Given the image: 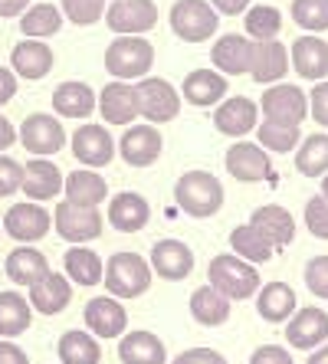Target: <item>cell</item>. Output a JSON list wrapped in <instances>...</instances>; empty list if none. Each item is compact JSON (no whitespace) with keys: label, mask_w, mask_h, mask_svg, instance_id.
I'll use <instances>...</instances> for the list:
<instances>
[{"label":"cell","mask_w":328,"mask_h":364,"mask_svg":"<svg viewBox=\"0 0 328 364\" xmlns=\"http://www.w3.org/2000/svg\"><path fill=\"white\" fill-rule=\"evenodd\" d=\"M289 69V50L273 36V40H256L250 56V76L256 82H279Z\"/></svg>","instance_id":"obj_17"},{"label":"cell","mask_w":328,"mask_h":364,"mask_svg":"<svg viewBox=\"0 0 328 364\" xmlns=\"http://www.w3.org/2000/svg\"><path fill=\"white\" fill-rule=\"evenodd\" d=\"M135 99H138V115L148 119L152 125H164L181 112V95L168 79H142L135 85Z\"/></svg>","instance_id":"obj_6"},{"label":"cell","mask_w":328,"mask_h":364,"mask_svg":"<svg viewBox=\"0 0 328 364\" xmlns=\"http://www.w3.org/2000/svg\"><path fill=\"white\" fill-rule=\"evenodd\" d=\"M20 178H23V164H17L14 158H7V154H0V197L17 194Z\"/></svg>","instance_id":"obj_47"},{"label":"cell","mask_w":328,"mask_h":364,"mask_svg":"<svg viewBox=\"0 0 328 364\" xmlns=\"http://www.w3.org/2000/svg\"><path fill=\"white\" fill-rule=\"evenodd\" d=\"M282 30V14L276 7H250L246 10V33L256 40H273Z\"/></svg>","instance_id":"obj_43"},{"label":"cell","mask_w":328,"mask_h":364,"mask_svg":"<svg viewBox=\"0 0 328 364\" xmlns=\"http://www.w3.org/2000/svg\"><path fill=\"white\" fill-rule=\"evenodd\" d=\"M250 56H253V40L236 36V33L220 36L211 53L213 66H217L220 73H227V76H243V73H250Z\"/></svg>","instance_id":"obj_26"},{"label":"cell","mask_w":328,"mask_h":364,"mask_svg":"<svg viewBox=\"0 0 328 364\" xmlns=\"http://www.w3.org/2000/svg\"><path fill=\"white\" fill-rule=\"evenodd\" d=\"M256 119H260V105L246 95H236V99H227L213 115V125H217L220 135L227 138H243L256 128Z\"/></svg>","instance_id":"obj_16"},{"label":"cell","mask_w":328,"mask_h":364,"mask_svg":"<svg viewBox=\"0 0 328 364\" xmlns=\"http://www.w3.org/2000/svg\"><path fill=\"white\" fill-rule=\"evenodd\" d=\"M63 191H66V200L79 203V207H99V203L105 200V194H109L105 178L92 168L73 171V174L63 181Z\"/></svg>","instance_id":"obj_30"},{"label":"cell","mask_w":328,"mask_h":364,"mask_svg":"<svg viewBox=\"0 0 328 364\" xmlns=\"http://www.w3.org/2000/svg\"><path fill=\"white\" fill-rule=\"evenodd\" d=\"M154 63V46L144 36H115L105 50V69L115 79H138Z\"/></svg>","instance_id":"obj_4"},{"label":"cell","mask_w":328,"mask_h":364,"mask_svg":"<svg viewBox=\"0 0 328 364\" xmlns=\"http://www.w3.org/2000/svg\"><path fill=\"white\" fill-rule=\"evenodd\" d=\"M230 246H233V253L240 256V259H246V263H266V259L273 256V250H276V246L263 237L253 223L236 227L233 233H230Z\"/></svg>","instance_id":"obj_39"},{"label":"cell","mask_w":328,"mask_h":364,"mask_svg":"<svg viewBox=\"0 0 328 364\" xmlns=\"http://www.w3.org/2000/svg\"><path fill=\"white\" fill-rule=\"evenodd\" d=\"M102 279L115 299H138L152 286V266L138 253H112L102 266Z\"/></svg>","instance_id":"obj_1"},{"label":"cell","mask_w":328,"mask_h":364,"mask_svg":"<svg viewBox=\"0 0 328 364\" xmlns=\"http://www.w3.org/2000/svg\"><path fill=\"white\" fill-rule=\"evenodd\" d=\"M220 14L207 0H177L171 7V30L184 43H203L217 33Z\"/></svg>","instance_id":"obj_5"},{"label":"cell","mask_w":328,"mask_h":364,"mask_svg":"<svg viewBox=\"0 0 328 364\" xmlns=\"http://www.w3.org/2000/svg\"><path fill=\"white\" fill-rule=\"evenodd\" d=\"M305 227H309L312 237L328 240V200L322 194L305 203Z\"/></svg>","instance_id":"obj_45"},{"label":"cell","mask_w":328,"mask_h":364,"mask_svg":"<svg viewBox=\"0 0 328 364\" xmlns=\"http://www.w3.org/2000/svg\"><path fill=\"white\" fill-rule=\"evenodd\" d=\"M292 20L309 33L328 30V0H292Z\"/></svg>","instance_id":"obj_42"},{"label":"cell","mask_w":328,"mask_h":364,"mask_svg":"<svg viewBox=\"0 0 328 364\" xmlns=\"http://www.w3.org/2000/svg\"><path fill=\"white\" fill-rule=\"evenodd\" d=\"M14 95H17V76H14L10 69L0 66V105H7Z\"/></svg>","instance_id":"obj_52"},{"label":"cell","mask_w":328,"mask_h":364,"mask_svg":"<svg viewBox=\"0 0 328 364\" xmlns=\"http://www.w3.org/2000/svg\"><path fill=\"white\" fill-rule=\"evenodd\" d=\"M309 364H328V345L325 348H315L309 355Z\"/></svg>","instance_id":"obj_56"},{"label":"cell","mask_w":328,"mask_h":364,"mask_svg":"<svg viewBox=\"0 0 328 364\" xmlns=\"http://www.w3.org/2000/svg\"><path fill=\"white\" fill-rule=\"evenodd\" d=\"M309 112H312V119L319 122V125L328 128V82H319L315 89H312V95H309Z\"/></svg>","instance_id":"obj_49"},{"label":"cell","mask_w":328,"mask_h":364,"mask_svg":"<svg viewBox=\"0 0 328 364\" xmlns=\"http://www.w3.org/2000/svg\"><path fill=\"white\" fill-rule=\"evenodd\" d=\"M322 197L328 200V174H322Z\"/></svg>","instance_id":"obj_57"},{"label":"cell","mask_w":328,"mask_h":364,"mask_svg":"<svg viewBox=\"0 0 328 364\" xmlns=\"http://www.w3.org/2000/svg\"><path fill=\"white\" fill-rule=\"evenodd\" d=\"M69 299H73V282L59 272H46L30 286V309L43 315H59L69 305Z\"/></svg>","instance_id":"obj_22"},{"label":"cell","mask_w":328,"mask_h":364,"mask_svg":"<svg viewBox=\"0 0 328 364\" xmlns=\"http://www.w3.org/2000/svg\"><path fill=\"white\" fill-rule=\"evenodd\" d=\"M292 66L302 79L322 82L328 76V43L322 36H299L292 43Z\"/></svg>","instance_id":"obj_24"},{"label":"cell","mask_w":328,"mask_h":364,"mask_svg":"<svg viewBox=\"0 0 328 364\" xmlns=\"http://www.w3.org/2000/svg\"><path fill=\"white\" fill-rule=\"evenodd\" d=\"M14 141H17V128H14L7 119H4V115H0V151H7Z\"/></svg>","instance_id":"obj_55"},{"label":"cell","mask_w":328,"mask_h":364,"mask_svg":"<svg viewBox=\"0 0 328 364\" xmlns=\"http://www.w3.org/2000/svg\"><path fill=\"white\" fill-rule=\"evenodd\" d=\"M33 309L20 292H0V338H17L30 328Z\"/></svg>","instance_id":"obj_35"},{"label":"cell","mask_w":328,"mask_h":364,"mask_svg":"<svg viewBox=\"0 0 328 364\" xmlns=\"http://www.w3.org/2000/svg\"><path fill=\"white\" fill-rule=\"evenodd\" d=\"M174 200L191 217H213L223 207V187L211 171H187L174 184Z\"/></svg>","instance_id":"obj_2"},{"label":"cell","mask_w":328,"mask_h":364,"mask_svg":"<svg viewBox=\"0 0 328 364\" xmlns=\"http://www.w3.org/2000/svg\"><path fill=\"white\" fill-rule=\"evenodd\" d=\"M260 135V148L263 151H276V154H289L299 144V125H282V122H270L263 119V125L256 128Z\"/></svg>","instance_id":"obj_41"},{"label":"cell","mask_w":328,"mask_h":364,"mask_svg":"<svg viewBox=\"0 0 328 364\" xmlns=\"http://www.w3.org/2000/svg\"><path fill=\"white\" fill-rule=\"evenodd\" d=\"M59 10L76 26H89V23H95V20H102L105 0H59Z\"/></svg>","instance_id":"obj_44"},{"label":"cell","mask_w":328,"mask_h":364,"mask_svg":"<svg viewBox=\"0 0 328 364\" xmlns=\"http://www.w3.org/2000/svg\"><path fill=\"white\" fill-rule=\"evenodd\" d=\"M4 269H7V279L14 282V286L30 289L36 279H43V276L50 272V263H46V256H43L36 246H17V250L7 256Z\"/></svg>","instance_id":"obj_28"},{"label":"cell","mask_w":328,"mask_h":364,"mask_svg":"<svg viewBox=\"0 0 328 364\" xmlns=\"http://www.w3.org/2000/svg\"><path fill=\"white\" fill-rule=\"evenodd\" d=\"M191 315L207 328H217V325H223L230 318V299L207 282L191 296Z\"/></svg>","instance_id":"obj_33"},{"label":"cell","mask_w":328,"mask_h":364,"mask_svg":"<svg viewBox=\"0 0 328 364\" xmlns=\"http://www.w3.org/2000/svg\"><path fill=\"white\" fill-rule=\"evenodd\" d=\"M105 23L118 36H142L158 23V7L152 0H112L105 10Z\"/></svg>","instance_id":"obj_8"},{"label":"cell","mask_w":328,"mask_h":364,"mask_svg":"<svg viewBox=\"0 0 328 364\" xmlns=\"http://www.w3.org/2000/svg\"><path fill=\"white\" fill-rule=\"evenodd\" d=\"M53 109L66 119H85L95 109V92L85 82H63L53 92Z\"/></svg>","instance_id":"obj_34"},{"label":"cell","mask_w":328,"mask_h":364,"mask_svg":"<svg viewBox=\"0 0 328 364\" xmlns=\"http://www.w3.org/2000/svg\"><path fill=\"white\" fill-rule=\"evenodd\" d=\"M217 14H230V17H236L240 10H246L250 7V0H207Z\"/></svg>","instance_id":"obj_53"},{"label":"cell","mask_w":328,"mask_h":364,"mask_svg":"<svg viewBox=\"0 0 328 364\" xmlns=\"http://www.w3.org/2000/svg\"><path fill=\"white\" fill-rule=\"evenodd\" d=\"M53 223H56V233L66 243H89V240H95L102 233L99 207H79L73 200H59Z\"/></svg>","instance_id":"obj_7"},{"label":"cell","mask_w":328,"mask_h":364,"mask_svg":"<svg viewBox=\"0 0 328 364\" xmlns=\"http://www.w3.org/2000/svg\"><path fill=\"white\" fill-rule=\"evenodd\" d=\"M305 286L315 299H328V256H315L305 263Z\"/></svg>","instance_id":"obj_46"},{"label":"cell","mask_w":328,"mask_h":364,"mask_svg":"<svg viewBox=\"0 0 328 364\" xmlns=\"http://www.w3.org/2000/svg\"><path fill=\"white\" fill-rule=\"evenodd\" d=\"M286 322V341L299 351H312L328 341V315L322 309H299Z\"/></svg>","instance_id":"obj_12"},{"label":"cell","mask_w":328,"mask_h":364,"mask_svg":"<svg viewBox=\"0 0 328 364\" xmlns=\"http://www.w3.org/2000/svg\"><path fill=\"white\" fill-rule=\"evenodd\" d=\"M0 364H30L23 348H17L14 341H4L0 338Z\"/></svg>","instance_id":"obj_51"},{"label":"cell","mask_w":328,"mask_h":364,"mask_svg":"<svg viewBox=\"0 0 328 364\" xmlns=\"http://www.w3.org/2000/svg\"><path fill=\"white\" fill-rule=\"evenodd\" d=\"M53 227V217L46 207H40L36 200H26V203H14L4 217V230H7L10 237L17 240V243H36L50 233Z\"/></svg>","instance_id":"obj_10"},{"label":"cell","mask_w":328,"mask_h":364,"mask_svg":"<svg viewBox=\"0 0 328 364\" xmlns=\"http://www.w3.org/2000/svg\"><path fill=\"white\" fill-rule=\"evenodd\" d=\"M211 286L230 299V302H243V299L256 296L260 289V272L253 269V263L240 259L236 253H220L211 259Z\"/></svg>","instance_id":"obj_3"},{"label":"cell","mask_w":328,"mask_h":364,"mask_svg":"<svg viewBox=\"0 0 328 364\" xmlns=\"http://www.w3.org/2000/svg\"><path fill=\"white\" fill-rule=\"evenodd\" d=\"M152 272H158L161 279L168 282H181L191 276L194 269V253L191 246L181 243V240H161L152 246Z\"/></svg>","instance_id":"obj_13"},{"label":"cell","mask_w":328,"mask_h":364,"mask_svg":"<svg viewBox=\"0 0 328 364\" xmlns=\"http://www.w3.org/2000/svg\"><path fill=\"white\" fill-rule=\"evenodd\" d=\"M20 191L36 203L53 200V197L63 191V174H59V168L53 161H46V158L26 161L23 164V178H20Z\"/></svg>","instance_id":"obj_19"},{"label":"cell","mask_w":328,"mask_h":364,"mask_svg":"<svg viewBox=\"0 0 328 364\" xmlns=\"http://www.w3.org/2000/svg\"><path fill=\"white\" fill-rule=\"evenodd\" d=\"M148 220H152V207L142 194L125 191V194H115L109 200V223L118 233H138L148 227Z\"/></svg>","instance_id":"obj_21"},{"label":"cell","mask_w":328,"mask_h":364,"mask_svg":"<svg viewBox=\"0 0 328 364\" xmlns=\"http://www.w3.org/2000/svg\"><path fill=\"white\" fill-rule=\"evenodd\" d=\"M250 364H292V355L279 345H263L260 351H253Z\"/></svg>","instance_id":"obj_50"},{"label":"cell","mask_w":328,"mask_h":364,"mask_svg":"<svg viewBox=\"0 0 328 364\" xmlns=\"http://www.w3.org/2000/svg\"><path fill=\"white\" fill-rule=\"evenodd\" d=\"M99 112L105 115L109 125H132V119H138L135 85H128L125 79L109 82L99 95Z\"/></svg>","instance_id":"obj_20"},{"label":"cell","mask_w":328,"mask_h":364,"mask_svg":"<svg viewBox=\"0 0 328 364\" xmlns=\"http://www.w3.org/2000/svg\"><path fill=\"white\" fill-rule=\"evenodd\" d=\"M73 154L85 168H105L115 154V141L102 125H83L73 135Z\"/></svg>","instance_id":"obj_15"},{"label":"cell","mask_w":328,"mask_h":364,"mask_svg":"<svg viewBox=\"0 0 328 364\" xmlns=\"http://www.w3.org/2000/svg\"><path fill=\"white\" fill-rule=\"evenodd\" d=\"M10 63H14V73L20 79H43L53 69V50L46 46V40H23L14 46L10 53Z\"/></svg>","instance_id":"obj_25"},{"label":"cell","mask_w":328,"mask_h":364,"mask_svg":"<svg viewBox=\"0 0 328 364\" xmlns=\"http://www.w3.org/2000/svg\"><path fill=\"white\" fill-rule=\"evenodd\" d=\"M263 115L270 122H282V125H302L309 119V95L295 85H273L263 92Z\"/></svg>","instance_id":"obj_9"},{"label":"cell","mask_w":328,"mask_h":364,"mask_svg":"<svg viewBox=\"0 0 328 364\" xmlns=\"http://www.w3.org/2000/svg\"><path fill=\"white\" fill-rule=\"evenodd\" d=\"M26 7H30V0H0V17H4V20L20 17Z\"/></svg>","instance_id":"obj_54"},{"label":"cell","mask_w":328,"mask_h":364,"mask_svg":"<svg viewBox=\"0 0 328 364\" xmlns=\"http://www.w3.org/2000/svg\"><path fill=\"white\" fill-rule=\"evenodd\" d=\"M174 364H227V358L213 348H191V351H181Z\"/></svg>","instance_id":"obj_48"},{"label":"cell","mask_w":328,"mask_h":364,"mask_svg":"<svg viewBox=\"0 0 328 364\" xmlns=\"http://www.w3.org/2000/svg\"><path fill=\"white\" fill-rule=\"evenodd\" d=\"M59 361L63 364H99L102 361V348L95 341V335L89 331H66L59 338Z\"/></svg>","instance_id":"obj_38"},{"label":"cell","mask_w":328,"mask_h":364,"mask_svg":"<svg viewBox=\"0 0 328 364\" xmlns=\"http://www.w3.org/2000/svg\"><path fill=\"white\" fill-rule=\"evenodd\" d=\"M161 141L164 138L158 135L154 125H132L118 141V151L132 168H148V164H154L161 158Z\"/></svg>","instance_id":"obj_14"},{"label":"cell","mask_w":328,"mask_h":364,"mask_svg":"<svg viewBox=\"0 0 328 364\" xmlns=\"http://www.w3.org/2000/svg\"><path fill=\"white\" fill-rule=\"evenodd\" d=\"M295 168L305 178H322L328 174V135H312L299 144L295 151Z\"/></svg>","instance_id":"obj_40"},{"label":"cell","mask_w":328,"mask_h":364,"mask_svg":"<svg viewBox=\"0 0 328 364\" xmlns=\"http://www.w3.org/2000/svg\"><path fill=\"white\" fill-rule=\"evenodd\" d=\"M181 89H184V99L191 105L207 109V105H217L227 95V79L220 76V73H211V69H194V73H187Z\"/></svg>","instance_id":"obj_31"},{"label":"cell","mask_w":328,"mask_h":364,"mask_svg":"<svg viewBox=\"0 0 328 364\" xmlns=\"http://www.w3.org/2000/svg\"><path fill=\"white\" fill-rule=\"evenodd\" d=\"M250 220H253V227L260 230V233L270 240L273 246H286V243H292V237H295V220H292V213H289L286 207H279V203H266V207H256Z\"/></svg>","instance_id":"obj_29"},{"label":"cell","mask_w":328,"mask_h":364,"mask_svg":"<svg viewBox=\"0 0 328 364\" xmlns=\"http://www.w3.org/2000/svg\"><path fill=\"white\" fill-rule=\"evenodd\" d=\"M256 312H260L263 322H286L289 315L295 312V292L292 286L286 282H270V286H263V292L256 296Z\"/></svg>","instance_id":"obj_32"},{"label":"cell","mask_w":328,"mask_h":364,"mask_svg":"<svg viewBox=\"0 0 328 364\" xmlns=\"http://www.w3.org/2000/svg\"><path fill=\"white\" fill-rule=\"evenodd\" d=\"M20 144H23L26 151L46 158V154H56L66 144V132H63L59 119L36 112V115H26L23 125H20Z\"/></svg>","instance_id":"obj_11"},{"label":"cell","mask_w":328,"mask_h":364,"mask_svg":"<svg viewBox=\"0 0 328 364\" xmlns=\"http://www.w3.org/2000/svg\"><path fill=\"white\" fill-rule=\"evenodd\" d=\"M118 358L122 364H164L168 351H164V341L152 331H132L118 341Z\"/></svg>","instance_id":"obj_27"},{"label":"cell","mask_w":328,"mask_h":364,"mask_svg":"<svg viewBox=\"0 0 328 364\" xmlns=\"http://www.w3.org/2000/svg\"><path fill=\"white\" fill-rule=\"evenodd\" d=\"M63 266L69 272V282H76V286H99L102 282V256L89 246H73L63 256Z\"/></svg>","instance_id":"obj_36"},{"label":"cell","mask_w":328,"mask_h":364,"mask_svg":"<svg viewBox=\"0 0 328 364\" xmlns=\"http://www.w3.org/2000/svg\"><path fill=\"white\" fill-rule=\"evenodd\" d=\"M227 171L236 181L253 184V181H263L266 174H270V158H266V151H263L260 144L236 141L227 151Z\"/></svg>","instance_id":"obj_23"},{"label":"cell","mask_w":328,"mask_h":364,"mask_svg":"<svg viewBox=\"0 0 328 364\" xmlns=\"http://www.w3.org/2000/svg\"><path fill=\"white\" fill-rule=\"evenodd\" d=\"M59 26H63V10L53 7V4L26 7L23 17H20V30H23L26 40H46V36L59 33Z\"/></svg>","instance_id":"obj_37"},{"label":"cell","mask_w":328,"mask_h":364,"mask_svg":"<svg viewBox=\"0 0 328 364\" xmlns=\"http://www.w3.org/2000/svg\"><path fill=\"white\" fill-rule=\"evenodd\" d=\"M85 325H89V331L95 338H118V335H125L128 315L118 299L99 296V299H89V305H85Z\"/></svg>","instance_id":"obj_18"}]
</instances>
